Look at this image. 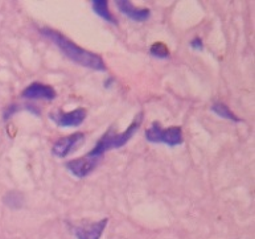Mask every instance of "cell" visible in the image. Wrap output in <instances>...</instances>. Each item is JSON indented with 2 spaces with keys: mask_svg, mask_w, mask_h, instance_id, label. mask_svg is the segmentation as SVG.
<instances>
[{
  "mask_svg": "<svg viewBox=\"0 0 255 239\" xmlns=\"http://www.w3.org/2000/svg\"><path fill=\"white\" fill-rule=\"evenodd\" d=\"M41 33L44 37L49 38L50 41L54 42L58 49L61 50L69 60H72L73 62H76L80 66L98 70V72H105L106 70V65H105L103 60L99 57L98 54L92 53V52L81 48V46L70 41L68 37H65L64 34H61L57 30L44 28V29H41Z\"/></svg>",
  "mask_w": 255,
  "mask_h": 239,
  "instance_id": "6da1fadb",
  "label": "cell"
},
{
  "mask_svg": "<svg viewBox=\"0 0 255 239\" xmlns=\"http://www.w3.org/2000/svg\"><path fill=\"white\" fill-rule=\"evenodd\" d=\"M141 120H143V113H139V114L135 117V120L132 121V124L129 125L125 132L114 133L113 129H109V131L101 137V140L97 143L96 147L89 152L86 156L99 159V156H102L105 152L110 151V149L122 148L123 145H126L127 143L132 139L133 135L137 132V129H139V127L141 125Z\"/></svg>",
  "mask_w": 255,
  "mask_h": 239,
  "instance_id": "7a4b0ae2",
  "label": "cell"
},
{
  "mask_svg": "<svg viewBox=\"0 0 255 239\" xmlns=\"http://www.w3.org/2000/svg\"><path fill=\"white\" fill-rule=\"evenodd\" d=\"M145 139H147L149 143H161V144L169 145V147L181 145L184 141L183 131H181L180 127L163 128L159 121H155V123L145 131Z\"/></svg>",
  "mask_w": 255,
  "mask_h": 239,
  "instance_id": "3957f363",
  "label": "cell"
},
{
  "mask_svg": "<svg viewBox=\"0 0 255 239\" xmlns=\"http://www.w3.org/2000/svg\"><path fill=\"white\" fill-rule=\"evenodd\" d=\"M49 118L58 127H78L84 123L85 118H86V110L82 107H78L76 110L69 111V113L56 111L49 115Z\"/></svg>",
  "mask_w": 255,
  "mask_h": 239,
  "instance_id": "277c9868",
  "label": "cell"
},
{
  "mask_svg": "<svg viewBox=\"0 0 255 239\" xmlns=\"http://www.w3.org/2000/svg\"><path fill=\"white\" fill-rule=\"evenodd\" d=\"M85 135L81 132H76L73 135H69L66 137H61L58 139L56 143H54L53 148H52V153H53L56 157H60V159H64L66 156L76 149L81 143H84Z\"/></svg>",
  "mask_w": 255,
  "mask_h": 239,
  "instance_id": "5b68a950",
  "label": "cell"
},
{
  "mask_svg": "<svg viewBox=\"0 0 255 239\" xmlns=\"http://www.w3.org/2000/svg\"><path fill=\"white\" fill-rule=\"evenodd\" d=\"M98 165V159L97 157H81V159L72 160L66 163V168L73 176H76L77 179H84L86 176H89Z\"/></svg>",
  "mask_w": 255,
  "mask_h": 239,
  "instance_id": "8992f818",
  "label": "cell"
},
{
  "mask_svg": "<svg viewBox=\"0 0 255 239\" xmlns=\"http://www.w3.org/2000/svg\"><path fill=\"white\" fill-rule=\"evenodd\" d=\"M21 97L25 99H45V101H53L57 97V93L49 85L34 82V84L29 85L21 93Z\"/></svg>",
  "mask_w": 255,
  "mask_h": 239,
  "instance_id": "52a82bcc",
  "label": "cell"
},
{
  "mask_svg": "<svg viewBox=\"0 0 255 239\" xmlns=\"http://www.w3.org/2000/svg\"><path fill=\"white\" fill-rule=\"evenodd\" d=\"M107 221H109L107 218H103L96 224H90L89 226H76L73 228V234L77 239H101Z\"/></svg>",
  "mask_w": 255,
  "mask_h": 239,
  "instance_id": "ba28073f",
  "label": "cell"
},
{
  "mask_svg": "<svg viewBox=\"0 0 255 239\" xmlns=\"http://www.w3.org/2000/svg\"><path fill=\"white\" fill-rule=\"evenodd\" d=\"M115 5L118 8L121 13L129 17L136 23H143L147 21L151 16V11L149 9H141V8H135L131 1H126V0H117Z\"/></svg>",
  "mask_w": 255,
  "mask_h": 239,
  "instance_id": "9c48e42d",
  "label": "cell"
},
{
  "mask_svg": "<svg viewBox=\"0 0 255 239\" xmlns=\"http://www.w3.org/2000/svg\"><path fill=\"white\" fill-rule=\"evenodd\" d=\"M92 7L93 11L96 12L101 19H103L107 23L113 24V25L117 24V20H115V17L109 9V4H107L106 0H93Z\"/></svg>",
  "mask_w": 255,
  "mask_h": 239,
  "instance_id": "30bf717a",
  "label": "cell"
},
{
  "mask_svg": "<svg viewBox=\"0 0 255 239\" xmlns=\"http://www.w3.org/2000/svg\"><path fill=\"white\" fill-rule=\"evenodd\" d=\"M210 110L213 111L214 114H217L218 117H221L222 119H228V120L232 121H240V118L233 114L232 110L226 105H224V103H214Z\"/></svg>",
  "mask_w": 255,
  "mask_h": 239,
  "instance_id": "8fae6325",
  "label": "cell"
},
{
  "mask_svg": "<svg viewBox=\"0 0 255 239\" xmlns=\"http://www.w3.org/2000/svg\"><path fill=\"white\" fill-rule=\"evenodd\" d=\"M4 202H5V205L9 206V208L19 209V208H21L24 204V196L21 193H17V192H11V193H8L7 196H5Z\"/></svg>",
  "mask_w": 255,
  "mask_h": 239,
  "instance_id": "7c38bea8",
  "label": "cell"
},
{
  "mask_svg": "<svg viewBox=\"0 0 255 239\" xmlns=\"http://www.w3.org/2000/svg\"><path fill=\"white\" fill-rule=\"evenodd\" d=\"M151 54H152L153 57L167 58L169 57V50H168V48L163 42H155L152 48H151Z\"/></svg>",
  "mask_w": 255,
  "mask_h": 239,
  "instance_id": "4fadbf2b",
  "label": "cell"
},
{
  "mask_svg": "<svg viewBox=\"0 0 255 239\" xmlns=\"http://www.w3.org/2000/svg\"><path fill=\"white\" fill-rule=\"evenodd\" d=\"M191 46L193 48V49H197V50H201L202 49V41H201V38H193L191 41Z\"/></svg>",
  "mask_w": 255,
  "mask_h": 239,
  "instance_id": "5bb4252c",
  "label": "cell"
}]
</instances>
